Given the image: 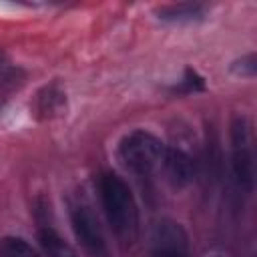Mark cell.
Listing matches in <instances>:
<instances>
[{"instance_id":"8","label":"cell","mask_w":257,"mask_h":257,"mask_svg":"<svg viewBox=\"0 0 257 257\" xmlns=\"http://www.w3.org/2000/svg\"><path fill=\"white\" fill-rule=\"evenodd\" d=\"M207 14L203 4H169L157 10V18L171 24H195L201 22Z\"/></svg>"},{"instance_id":"14","label":"cell","mask_w":257,"mask_h":257,"mask_svg":"<svg viewBox=\"0 0 257 257\" xmlns=\"http://www.w3.org/2000/svg\"><path fill=\"white\" fill-rule=\"evenodd\" d=\"M211 257H223V255H211Z\"/></svg>"},{"instance_id":"9","label":"cell","mask_w":257,"mask_h":257,"mask_svg":"<svg viewBox=\"0 0 257 257\" xmlns=\"http://www.w3.org/2000/svg\"><path fill=\"white\" fill-rule=\"evenodd\" d=\"M38 239H40V245H42V251L46 253V257H78V253L74 251V247L68 241H64L48 225L44 229H40Z\"/></svg>"},{"instance_id":"10","label":"cell","mask_w":257,"mask_h":257,"mask_svg":"<svg viewBox=\"0 0 257 257\" xmlns=\"http://www.w3.org/2000/svg\"><path fill=\"white\" fill-rule=\"evenodd\" d=\"M0 257H38V253L24 237L6 235L0 239Z\"/></svg>"},{"instance_id":"13","label":"cell","mask_w":257,"mask_h":257,"mask_svg":"<svg viewBox=\"0 0 257 257\" xmlns=\"http://www.w3.org/2000/svg\"><path fill=\"white\" fill-rule=\"evenodd\" d=\"M203 88V78L201 76H197V72L195 70H187L185 72V78H183V82H181V86H179V90H187V92H195V90H201Z\"/></svg>"},{"instance_id":"6","label":"cell","mask_w":257,"mask_h":257,"mask_svg":"<svg viewBox=\"0 0 257 257\" xmlns=\"http://www.w3.org/2000/svg\"><path fill=\"white\" fill-rule=\"evenodd\" d=\"M159 167H161L165 183L173 191L187 189L193 181V175H195L193 159L179 147H165V153H163Z\"/></svg>"},{"instance_id":"4","label":"cell","mask_w":257,"mask_h":257,"mask_svg":"<svg viewBox=\"0 0 257 257\" xmlns=\"http://www.w3.org/2000/svg\"><path fill=\"white\" fill-rule=\"evenodd\" d=\"M149 257H189L185 227L169 217L157 219L149 231Z\"/></svg>"},{"instance_id":"5","label":"cell","mask_w":257,"mask_h":257,"mask_svg":"<svg viewBox=\"0 0 257 257\" xmlns=\"http://www.w3.org/2000/svg\"><path fill=\"white\" fill-rule=\"evenodd\" d=\"M70 227L74 231V237L84 247V251H88L94 257H100L104 253V233L98 223V217L94 215L88 203L74 201L70 205Z\"/></svg>"},{"instance_id":"3","label":"cell","mask_w":257,"mask_h":257,"mask_svg":"<svg viewBox=\"0 0 257 257\" xmlns=\"http://www.w3.org/2000/svg\"><path fill=\"white\" fill-rule=\"evenodd\" d=\"M165 145L163 141L143 128L131 131L118 141L116 159L133 175H149L155 171L163 159Z\"/></svg>"},{"instance_id":"11","label":"cell","mask_w":257,"mask_h":257,"mask_svg":"<svg viewBox=\"0 0 257 257\" xmlns=\"http://www.w3.org/2000/svg\"><path fill=\"white\" fill-rule=\"evenodd\" d=\"M20 74H22L20 68L12 66V64L6 60V56L0 52V88H6V86L16 84L18 78H20Z\"/></svg>"},{"instance_id":"12","label":"cell","mask_w":257,"mask_h":257,"mask_svg":"<svg viewBox=\"0 0 257 257\" xmlns=\"http://www.w3.org/2000/svg\"><path fill=\"white\" fill-rule=\"evenodd\" d=\"M231 72L237 76H243V78H253L255 76V54L251 52V54L237 58L231 64Z\"/></svg>"},{"instance_id":"2","label":"cell","mask_w":257,"mask_h":257,"mask_svg":"<svg viewBox=\"0 0 257 257\" xmlns=\"http://www.w3.org/2000/svg\"><path fill=\"white\" fill-rule=\"evenodd\" d=\"M231 173L239 191L253 193L255 187V139L251 118L243 112L231 118Z\"/></svg>"},{"instance_id":"1","label":"cell","mask_w":257,"mask_h":257,"mask_svg":"<svg viewBox=\"0 0 257 257\" xmlns=\"http://www.w3.org/2000/svg\"><path fill=\"white\" fill-rule=\"evenodd\" d=\"M98 197L114 235L122 243H133L139 233V207L128 183L116 173H104L98 181Z\"/></svg>"},{"instance_id":"7","label":"cell","mask_w":257,"mask_h":257,"mask_svg":"<svg viewBox=\"0 0 257 257\" xmlns=\"http://www.w3.org/2000/svg\"><path fill=\"white\" fill-rule=\"evenodd\" d=\"M66 112V90L58 84H46L36 94V114L40 118H56Z\"/></svg>"}]
</instances>
